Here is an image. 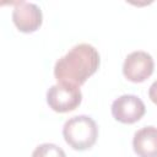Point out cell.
Segmentation results:
<instances>
[{"mask_svg": "<svg viewBox=\"0 0 157 157\" xmlns=\"http://www.w3.org/2000/svg\"><path fill=\"white\" fill-rule=\"evenodd\" d=\"M99 63L97 49L91 44L81 43L72 47L55 63L54 76L59 83L80 87L97 71Z\"/></svg>", "mask_w": 157, "mask_h": 157, "instance_id": "1", "label": "cell"}, {"mask_svg": "<svg viewBox=\"0 0 157 157\" xmlns=\"http://www.w3.org/2000/svg\"><path fill=\"white\" fill-rule=\"evenodd\" d=\"M63 136L66 144L77 151L91 148L98 137L96 121L88 115H76L66 120L63 128Z\"/></svg>", "mask_w": 157, "mask_h": 157, "instance_id": "2", "label": "cell"}, {"mask_svg": "<svg viewBox=\"0 0 157 157\" xmlns=\"http://www.w3.org/2000/svg\"><path fill=\"white\" fill-rule=\"evenodd\" d=\"M82 101V93L80 87L67 85V83H56L53 85L47 92V103L48 105L58 113H67L76 109Z\"/></svg>", "mask_w": 157, "mask_h": 157, "instance_id": "3", "label": "cell"}, {"mask_svg": "<svg viewBox=\"0 0 157 157\" xmlns=\"http://www.w3.org/2000/svg\"><path fill=\"white\" fill-rule=\"evenodd\" d=\"M153 59L152 56L142 50L130 53L123 64V74L126 80L131 82H144L153 72Z\"/></svg>", "mask_w": 157, "mask_h": 157, "instance_id": "4", "label": "cell"}, {"mask_svg": "<svg viewBox=\"0 0 157 157\" xmlns=\"http://www.w3.org/2000/svg\"><path fill=\"white\" fill-rule=\"evenodd\" d=\"M146 112L144 102L134 94H123L112 104V114L115 120L123 124H132L139 121Z\"/></svg>", "mask_w": 157, "mask_h": 157, "instance_id": "5", "label": "cell"}, {"mask_svg": "<svg viewBox=\"0 0 157 157\" xmlns=\"http://www.w3.org/2000/svg\"><path fill=\"white\" fill-rule=\"evenodd\" d=\"M12 21L18 31L23 33H32L40 27L43 15L36 4L20 1L15 4L12 11Z\"/></svg>", "mask_w": 157, "mask_h": 157, "instance_id": "6", "label": "cell"}, {"mask_svg": "<svg viewBox=\"0 0 157 157\" xmlns=\"http://www.w3.org/2000/svg\"><path fill=\"white\" fill-rule=\"evenodd\" d=\"M132 148L139 157H157V128L145 126L132 139Z\"/></svg>", "mask_w": 157, "mask_h": 157, "instance_id": "7", "label": "cell"}, {"mask_svg": "<svg viewBox=\"0 0 157 157\" xmlns=\"http://www.w3.org/2000/svg\"><path fill=\"white\" fill-rule=\"evenodd\" d=\"M32 157H66L64 150L54 144H42L37 146Z\"/></svg>", "mask_w": 157, "mask_h": 157, "instance_id": "8", "label": "cell"}, {"mask_svg": "<svg viewBox=\"0 0 157 157\" xmlns=\"http://www.w3.org/2000/svg\"><path fill=\"white\" fill-rule=\"evenodd\" d=\"M148 97H150V99L157 105V81H155V82L150 86V90H148Z\"/></svg>", "mask_w": 157, "mask_h": 157, "instance_id": "9", "label": "cell"}]
</instances>
